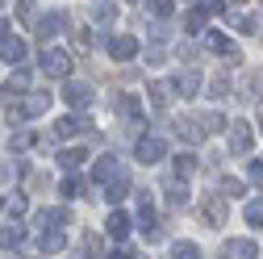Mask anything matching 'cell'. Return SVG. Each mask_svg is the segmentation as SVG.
<instances>
[{
	"mask_svg": "<svg viewBox=\"0 0 263 259\" xmlns=\"http://www.w3.org/2000/svg\"><path fill=\"white\" fill-rule=\"evenodd\" d=\"M63 247H67L63 230H46V234L38 238V251H42V255H54V251H63Z\"/></svg>",
	"mask_w": 263,
	"mask_h": 259,
	"instance_id": "12",
	"label": "cell"
},
{
	"mask_svg": "<svg viewBox=\"0 0 263 259\" xmlns=\"http://www.w3.org/2000/svg\"><path fill=\"white\" fill-rule=\"evenodd\" d=\"M242 5H247V0H242Z\"/></svg>",
	"mask_w": 263,
	"mask_h": 259,
	"instance_id": "46",
	"label": "cell"
},
{
	"mask_svg": "<svg viewBox=\"0 0 263 259\" xmlns=\"http://www.w3.org/2000/svg\"><path fill=\"white\" fill-rule=\"evenodd\" d=\"M234 29H238V34H255V29H259V21H255V17H242V13H238V17H234Z\"/></svg>",
	"mask_w": 263,
	"mask_h": 259,
	"instance_id": "31",
	"label": "cell"
},
{
	"mask_svg": "<svg viewBox=\"0 0 263 259\" xmlns=\"http://www.w3.org/2000/svg\"><path fill=\"white\" fill-rule=\"evenodd\" d=\"M201 13H226V0H201Z\"/></svg>",
	"mask_w": 263,
	"mask_h": 259,
	"instance_id": "35",
	"label": "cell"
},
{
	"mask_svg": "<svg viewBox=\"0 0 263 259\" xmlns=\"http://www.w3.org/2000/svg\"><path fill=\"white\" fill-rule=\"evenodd\" d=\"M242 192H247V188H242L234 176H226V180H221V197H242Z\"/></svg>",
	"mask_w": 263,
	"mask_h": 259,
	"instance_id": "29",
	"label": "cell"
},
{
	"mask_svg": "<svg viewBox=\"0 0 263 259\" xmlns=\"http://www.w3.org/2000/svg\"><path fill=\"white\" fill-rule=\"evenodd\" d=\"M117 172H121V168H117V159H113V155H105V159H101V163H96V168H92V176H96V180H105V184H109V180H113Z\"/></svg>",
	"mask_w": 263,
	"mask_h": 259,
	"instance_id": "15",
	"label": "cell"
},
{
	"mask_svg": "<svg viewBox=\"0 0 263 259\" xmlns=\"http://www.w3.org/2000/svg\"><path fill=\"white\" fill-rule=\"evenodd\" d=\"M0 209H5V197H0Z\"/></svg>",
	"mask_w": 263,
	"mask_h": 259,
	"instance_id": "43",
	"label": "cell"
},
{
	"mask_svg": "<svg viewBox=\"0 0 263 259\" xmlns=\"http://www.w3.org/2000/svg\"><path fill=\"white\" fill-rule=\"evenodd\" d=\"M201 217H205V226H209V221H213V226H221V221H226V201H221V197H205Z\"/></svg>",
	"mask_w": 263,
	"mask_h": 259,
	"instance_id": "6",
	"label": "cell"
},
{
	"mask_svg": "<svg viewBox=\"0 0 263 259\" xmlns=\"http://www.w3.org/2000/svg\"><path fill=\"white\" fill-rule=\"evenodd\" d=\"M184 29H188V34L205 29V13H201V9H196V13H188V17H184Z\"/></svg>",
	"mask_w": 263,
	"mask_h": 259,
	"instance_id": "30",
	"label": "cell"
},
{
	"mask_svg": "<svg viewBox=\"0 0 263 259\" xmlns=\"http://www.w3.org/2000/svg\"><path fill=\"white\" fill-rule=\"evenodd\" d=\"M63 21H67L63 13H46V17L38 21V38H42V42H50V38L59 34V25H63Z\"/></svg>",
	"mask_w": 263,
	"mask_h": 259,
	"instance_id": "10",
	"label": "cell"
},
{
	"mask_svg": "<svg viewBox=\"0 0 263 259\" xmlns=\"http://www.w3.org/2000/svg\"><path fill=\"white\" fill-rule=\"evenodd\" d=\"M146 63H151V67H159V63H163V50H159V46H151V50H146Z\"/></svg>",
	"mask_w": 263,
	"mask_h": 259,
	"instance_id": "38",
	"label": "cell"
},
{
	"mask_svg": "<svg viewBox=\"0 0 263 259\" xmlns=\"http://www.w3.org/2000/svg\"><path fill=\"white\" fill-rule=\"evenodd\" d=\"M105 230H109V238H125V234H129V217H125V213H109V226H105Z\"/></svg>",
	"mask_w": 263,
	"mask_h": 259,
	"instance_id": "16",
	"label": "cell"
},
{
	"mask_svg": "<svg viewBox=\"0 0 263 259\" xmlns=\"http://www.w3.org/2000/svg\"><path fill=\"white\" fill-rule=\"evenodd\" d=\"M54 134H59V138H71V134H92V121H88V117H59V121H54Z\"/></svg>",
	"mask_w": 263,
	"mask_h": 259,
	"instance_id": "3",
	"label": "cell"
},
{
	"mask_svg": "<svg viewBox=\"0 0 263 259\" xmlns=\"http://www.w3.org/2000/svg\"><path fill=\"white\" fill-rule=\"evenodd\" d=\"M21 238H25L21 226H5V230H0V247H17Z\"/></svg>",
	"mask_w": 263,
	"mask_h": 259,
	"instance_id": "20",
	"label": "cell"
},
{
	"mask_svg": "<svg viewBox=\"0 0 263 259\" xmlns=\"http://www.w3.org/2000/svg\"><path fill=\"white\" fill-rule=\"evenodd\" d=\"M209 88H213V92H209V96H226V88H230V84H226V80H221V76H217V80H213V84H209Z\"/></svg>",
	"mask_w": 263,
	"mask_h": 259,
	"instance_id": "40",
	"label": "cell"
},
{
	"mask_svg": "<svg viewBox=\"0 0 263 259\" xmlns=\"http://www.w3.org/2000/svg\"><path fill=\"white\" fill-rule=\"evenodd\" d=\"M29 142H34V134H17V138H13V151H25Z\"/></svg>",
	"mask_w": 263,
	"mask_h": 259,
	"instance_id": "39",
	"label": "cell"
},
{
	"mask_svg": "<svg viewBox=\"0 0 263 259\" xmlns=\"http://www.w3.org/2000/svg\"><path fill=\"white\" fill-rule=\"evenodd\" d=\"M251 146H255V130H251L247 121H238L234 134H230V151H234V155H247Z\"/></svg>",
	"mask_w": 263,
	"mask_h": 259,
	"instance_id": "5",
	"label": "cell"
},
{
	"mask_svg": "<svg viewBox=\"0 0 263 259\" xmlns=\"http://www.w3.org/2000/svg\"><path fill=\"white\" fill-rule=\"evenodd\" d=\"M176 88H180L184 101H192V96L201 92V76H196V71H180V76H176Z\"/></svg>",
	"mask_w": 263,
	"mask_h": 259,
	"instance_id": "8",
	"label": "cell"
},
{
	"mask_svg": "<svg viewBox=\"0 0 263 259\" xmlns=\"http://www.w3.org/2000/svg\"><path fill=\"white\" fill-rule=\"evenodd\" d=\"M0 5H5V0H0Z\"/></svg>",
	"mask_w": 263,
	"mask_h": 259,
	"instance_id": "45",
	"label": "cell"
},
{
	"mask_svg": "<svg viewBox=\"0 0 263 259\" xmlns=\"http://www.w3.org/2000/svg\"><path fill=\"white\" fill-rule=\"evenodd\" d=\"M176 134H180L184 142H201V138H205V130L196 125L192 117H176Z\"/></svg>",
	"mask_w": 263,
	"mask_h": 259,
	"instance_id": "9",
	"label": "cell"
},
{
	"mask_svg": "<svg viewBox=\"0 0 263 259\" xmlns=\"http://www.w3.org/2000/svg\"><path fill=\"white\" fill-rule=\"evenodd\" d=\"M163 155H167V142H163V138H138V159H142V163H159V159Z\"/></svg>",
	"mask_w": 263,
	"mask_h": 259,
	"instance_id": "2",
	"label": "cell"
},
{
	"mask_svg": "<svg viewBox=\"0 0 263 259\" xmlns=\"http://www.w3.org/2000/svg\"><path fill=\"white\" fill-rule=\"evenodd\" d=\"M167 205H172V209H184V205H188V188H184V184H176V180L167 184Z\"/></svg>",
	"mask_w": 263,
	"mask_h": 259,
	"instance_id": "17",
	"label": "cell"
},
{
	"mask_svg": "<svg viewBox=\"0 0 263 259\" xmlns=\"http://www.w3.org/2000/svg\"><path fill=\"white\" fill-rule=\"evenodd\" d=\"M172 259H201V251H196L192 243H176L172 247Z\"/></svg>",
	"mask_w": 263,
	"mask_h": 259,
	"instance_id": "25",
	"label": "cell"
},
{
	"mask_svg": "<svg viewBox=\"0 0 263 259\" xmlns=\"http://www.w3.org/2000/svg\"><path fill=\"white\" fill-rule=\"evenodd\" d=\"M205 42H209V50H217V54H226L230 63H234V59H238V46H234V42H226L221 34H209Z\"/></svg>",
	"mask_w": 263,
	"mask_h": 259,
	"instance_id": "13",
	"label": "cell"
},
{
	"mask_svg": "<svg viewBox=\"0 0 263 259\" xmlns=\"http://www.w3.org/2000/svg\"><path fill=\"white\" fill-rule=\"evenodd\" d=\"M84 159H88V155H84V151L76 146V151H63V155H59V163H63V168H67V172H76V168L84 163Z\"/></svg>",
	"mask_w": 263,
	"mask_h": 259,
	"instance_id": "19",
	"label": "cell"
},
{
	"mask_svg": "<svg viewBox=\"0 0 263 259\" xmlns=\"http://www.w3.org/2000/svg\"><path fill=\"white\" fill-rule=\"evenodd\" d=\"M109 54H113V59H134V54H138V38H129V34L113 38V42H109Z\"/></svg>",
	"mask_w": 263,
	"mask_h": 259,
	"instance_id": "7",
	"label": "cell"
},
{
	"mask_svg": "<svg viewBox=\"0 0 263 259\" xmlns=\"http://www.w3.org/2000/svg\"><path fill=\"white\" fill-rule=\"evenodd\" d=\"M9 88H13V92H25V88H29V71H25V67H17V71L9 76Z\"/></svg>",
	"mask_w": 263,
	"mask_h": 259,
	"instance_id": "27",
	"label": "cell"
},
{
	"mask_svg": "<svg viewBox=\"0 0 263 259\" xmlns=\"http://www.w3.org/2000/svg\"><path fill=\"white\" fill-rule=\"evenodd\" d=\"M146 92H151V105H155V109H167V84H159V80H155Z\"/></svg>",
	"mask_w": 263,
	"mask_h": 259,
	"instance_id": "18",
	"label": "cell"
},
{
	"mask_svg": "<svg viewBox=\"0 0 263 259\" xmlns=\"http://www.w3.org/2000/svg\"><path fill=\"white\" fill-rule=\"evenodd\" d=\"M125 192H129V176H125V172H117V176L109 180V192H105V197H109V201L117 205V201L125 197Z\"/></svg>",
	"mask_w": 263,
	"mask_h": 259,
	"instance_id": "14",
	"label": "cell"
},
{
	"mask_svg": "<svg viewBox=\"0 0 263 259\" xmlns=\"http://www.w3.org/2000/svg\"><path fill=\"white\" fill-rule=\"evenodd\" d=\"M201 130H205V134H221V130H226V117H221V113H205Z\"/></svg>",
	"mask_w": 263,
	"mask_h": 259,
	"instance_id": "22",
	"label": "cell"
},
{
	"mask_svg": "<svg viewBox=\"0 0 263 259\" xmlns=\"http://www.w3.org/2000/svg\"><path fill=\"white\" fill-rule=\"evenodd\" d=\"M42 71L54 76V80H63V76L71 71V54H67V50H46V54H42Z\"/></svg>",
	"mask_w": 263,
	"mask_h": 259,
	"instance_id": "1",
	"label": "cell"
},
{
	"mask_svg": "<svg viewBox=\"0 0 263 259\" xmlns=\"http://www.w3.org/2000/svg\"><path fill=\"white\" fill-rule=\"evenodd\" d=\"M5 38H9V34H5V21H0V42H5Z\"/></svg>",
	"mask_w": 263,
	"mask_h": 259,
	"instance_id": "41",
	"label": "cell"
},
{
	"mask_svg": "<svg viewBox=\"0 0 263 259\" xmlns=\"http://www.w3.org/2000/svg\"><path fill=\"white\" fill-rule=\"evenodd\" d=\"M247 176H251L255 184H263V163H259V159H251V163H247Z\"/></svg>",
	"mask_w": 263,
	"mask_h": 259,
	"instance_id": "34",
	"label": "cell"
},
{
	"mask_svg": "<svg viewBox=\"0 0 263 259\" xmlns=\"http://www.w3.org/2000/svg\"><path fill=\"white\" fill-rule=\"evenodd\" d=\"M71 42H76L80 50H88V42H92V38H88V29H71Z\"/></svg>",
	"mask_w": 263,
	"mask_h": 259,
	"instance_id": "36",
	"label": "cell"
},
{
	"mask_svg": "<svg viewBox=\"0 0 263 259\" xmlns=\"http://www.w3.org/2000/svg\"><path fill=\"white\" fill-rule=\"evenodd\" d=\"M176 172H180V176H192V172H196V155H192V151L176 155Z\"/></svg>",
	"mask_w": 263,
	"mask_h": 259,
	"instance_id": "21",
	"label": "cell"
},
{
	"mask_svg": "<svg viewBox=\"0 0 263 259\" xmlns=\"http://www.w3.org/2000/svg\"><path fill=\"white\" fill-rule=\"evenodd\" d=\"M63 101H67L71 109H88V105H92V88H88V84H76V80H71L67 88H63Z\"/></svg>",
	"mask_w": 263,
	"mask_h": 259,
	"instance_id": "4",
	"label": "cell"
},
{
	"mask_svg": "<svg viewBox=\"0 0 263 259\" xmlns=\"http://www.w3.org/2000/svg\"><path fill=\"white\" fill-rule=\"evenodd\" d=\"M46 109H50V96L42 92V96H29V109L25 113H46Z\"/></svg>",
	"mask_w": 263,
	"mask_h": 259,
	"instance_id": "32",
	"label": "cell"
},
{
	"mask_svg": "<svg viewBox=\"0 0 263 259\" xmlns=\"http://www.w3.org/2000/svg\"><path fill=\"white\" fill-rule=\"evenodd\" d=\"M151 9H155V13H159V17H167V13H172V9H176V0H151Z\"/></svg>",
	"mask_w": 263,
	"mask_h": 259,
	"instance_id": "33",
	"label": "cell"
},
{
	"mask_svg": "<svg viewBox=\"0 0 263 259\" xmlns=\"http://www.w3.org/2000/svg\"><path fill=\"white\" fill-rule=\"evenodd\" d=\"M230 255H238V259H255L259 247H255V243H230Z\"/></svg>",
	"mask_w": 263,
	"mask_h": 259,
	"instance_id": "24",
	"label": "cell"
},
{
	"mask_svg": "<svg viewBox=\"0 0 263 259\" xmlns=\"http://www.w3.org/2000/svg\"><path fill=\"white\" fill-rule=\"evenodd\" d=\"M259 130H263V105H259Z\"/></svg>",
	"mask_w": 263,
	"mask_h": 259,
	"instance_id": "42",
	"label": "cell"
},
{
	"mask_svg": "<svg viewBox=\"0 0 263 259\" xmlns=\"http://www.w3.org/2000/svg\"><path fill=\"white\" fill-rule=\"evenodd\" d=\"M92 13H96V21H113V17H117V9L109 5V0H96V5H92Z\"/></svg>",
	"mask_w": 263,
	"mask_h": 259,
	"instance_id": "26",
	"label": "cell"
},
{
	"mask_svg": "<svg viewBox=\"0 0 263 259\" xmlns=\"http://www.w3.org/2000/svg\"><path fill=\"white\" fill-rule=\"evenodd\" d=\"M247 221L251 226H263V197L259 201H247Z\"/></svg>",
	"mask_w": 263,
	"mask_h": 259,
	"instance_id": "28",
	"label": "cell"
},
{
	"mask_svg": "<svg viewBox=\"0 0 263 259\" xmlns=\"http://www.w3.org/2000/svg\"><path fill=\"white\" fill-rule=\"evenodd\" d=\"M0 59H5V63H21L25 59V42L21 38H5V42H0Z\"/></svg>",
	"mask_w": 263,
	"mask_h": 259,
	"instance_id": "11",
	"label": "cell"
},
{
	"mask_svg": "<svg viewBox=\"0 0 263 259\" xmlns=\"http://www.w3.org/2000/svg\"><path fill=\"white\" fill-rule=\"evenodd\" d=\"M0 96H5V88H0Z\"/></svg>",
	"mask_w": 263,
	"mask_h": 259,
	"instance_id": "44",
	"label": "cell"
},
{
	"mask_svg": "<svg viewBox=\"0 0 263 259\" xmlns=\"http://www.w3.org/2000/svg\"><path fill=\"white\" fill-rule=\"evenodd\" d=\"M17 17H21V21L34 17V0H21V5H17Z\"/></svg>",
	"mask_w": 263,
	"mask_h": 259,
	"instance_id": "37",
	"label": "cell"
},
{
	"mask_svg": "<svg viewBox=\"0 0 263 259\" xmlns=\"http://www.w3.org/2000/svg\"><path fill=\"white\" fill-rule=\"evenodd\" d=\"M84 192H88V188H84V180H76V176H71V180H63V197H67V201L84 197Z\"/></svg>",
	"mask_w": 263,
	"mask_h": 259,
	"instance_id": "23",
	"label": "cell"
}]
</instances>
